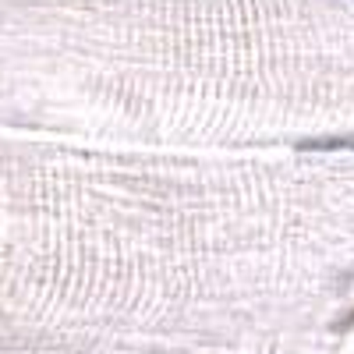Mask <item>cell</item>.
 I'll return each instance as SVG.
<instances>
[{"instance_id":"1","label":"cell","mask_w":354,"mask_h":354,"mask_svg":"<svg viewBox=\"0 0 354 354\" xmlns=\"http://www.w3.org/2000/svg\"><path fill=\"white\" fill-rule=\"evenodd\" d=\"M305 149H354V138H315L305 142Z\"/></svg>"}]
</instances>
